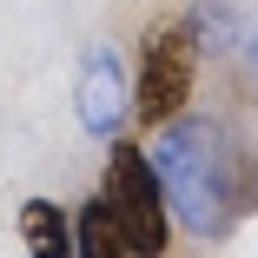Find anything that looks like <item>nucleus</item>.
Returning a JSON list of instances; mask_svg holds the SVG:
<instances>
[{
	"instance_id": "f257e3e1",
	"label": "nucleus",
	"mask_w": 258,
	"mask_h": 258,
	"mask_svg": "<svg viewBox=\"0 0 258 258\" xmlns=\"http://www.w3.org/2000/svg\"><path fill=\"white\" fill-rule=\"evenodd\" d=\"M152 172H159L166 212L192 238L219 245L258 212V146L225 113H179L152 133Z\"/></svg>"
},
{
	"instance_id": "f03ea898",
	"label": "nucleus",
	"mask_w": 258,
	"mask_h": 258,
	"mask_svg": "<svg viewBox=\"0 0 258 258\" xmlns=\"http://www.w3.org/2000/svg\"><path fill=\"white\" fill-rule=\"evenodd\" d=\"M199 93V33L192 14H166L139 33V73L126 80V119H139V133H159L166 119H179Z\"/></svg>"
},
{
	"instance_id": "7ed1b4c3",
	"label": "nucleus",
	"mask_w": 258,
	"mask_h": 258,
	"mask_svg": "<svg viewBox=\"0 0 258 258\" xmlns=\"http://www.w3.org/2000/svg\"><path fill=\"white\" fill-rule=\"evenodd\" d=\"M106 185H99V199H106V212L126 238L133 258H166L172 251V212H166V192H159V172H152L146 146L139 139H106Z\"/></svg>"
},
{
	"instance_id": "20e7f679",
	"label": "nucleus",
	"mask_w": 258,
	"mask_h": 258,
	"mask_svg": "<svg viewBox=\"0 0 258 258\" xmlns=\"http://www.w3.org/2000/svg\"><path fill=\"white\" fill-rule=\"evenodd\" d=\"M80 126L86 139H113L126 126V67L113 46H93L80 60Z\"/></svg>"
},
{
	"instance_id": "39448f33",
	"label": "nucleus",
	"mask_w": 258,
	"mask_h": 258,
	"mask_svg": "<svg viewBox=\"0 0 258 258\" xmlns=\"http://www.w3.org/2000/svg\"><path fill=\"white\" fill-rule=\"evenodd\" d=\"M20 238L33 258H73V225L53 199H27L20 205Z\"/></svg>"
},
{
	"instance_id": "423d86ee",
	"label": "nucleus",
	"mask_w": 258,
	"mask_h": 258,
	"mask_svg": "<svg viewBox=\"0 0 258 258\" xmlns=\"http://www.w3.org/2000/svg\"><path fill=\"white\" fill-rule=\"evenodd\" d=\"M73 225V258H133L126 251V238H119V225H113V212H106V199H86L80 212L67 219Z\"/></svg>"
}]
</instances>
